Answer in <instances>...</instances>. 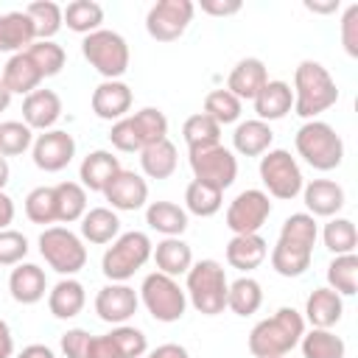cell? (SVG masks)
Segmentation results:
<instances>
[{
    "mask_svg": "<svg viewBox=\"0 0 358 358\" xmlns=\"http://www.w3.org/2000/svg\"><path fill=\"white\" fill-rule=\"evenodd\" d=\"M305 319L296 308H280L268 319H260L249 333V352L255 358H280L299 347Z\"/></svg>",
    "mask_w": 358,
    "mask_h": 358,
    "instance_id": "1",
    "label": "cell"
},
{
    "mask_svg": "<svg viewBox=\"0 0 358 358\" xmlns=\"http://www.w3.org/2000/svg\"><path fill=\"white\" fill-rule=\"evenodd\" d=\"M294 112L305 120H316V115L327 112L338 101V87L322 62L305 59L294 70Z\"/></svg>",
    "mask_w": 358,
    "mask_h": 358,
    "instance_id": "2",
    "label": "cell"
},
{
    "mask_svg": "<svg viewBox=\"0 0 358 358\" xmlns=\"http://www.w3.org/2000/svg\"><path fill=\"white\" fill-rule=\"evenodd\" d=\"M227 291H229V280H227V271L218 260L213 257H204V260H196L187 274H185V294H187V302L204 313V316H218L224 313L227 308Z\"/></svg>",
    "mask_w": 358,
    "mask_h": 358,
    "instance_id": "3",
    "label": "cell"
},
{
    "mask_svg": "<svg viewBox=\"0 0 358 358\" xmlns=\"http://www.w3.org/2000/svg\"><path fill=\"white\" fill-rule=\"evenodd\" d=\"M154 243L145 232L131 229V232H120L112 246L103 252L101 257V271L109 282H126L134 277V271H140L148 260H151Z\"/></svg>",
    "mask_w": 358,
    "mask_h": 358,
    "instance_id": "4",
    "label": "cell"
},
{
    "mask_svg": "<svg viewBox=\"0 0 358 358\" xmlns=\"http://www.w3.org/2000/svg\"><path fill=\"white\" fill-rule=\"evenodd\" d=\"M296 154L316 171H333L344 159V140L324 120H308L294 137Z\"/></svg>",
    "mask_w": 358,
    "mask_h": 358,
    "instance_id": "5",
    "label": "cell"
},
{
    "mask_svg": "<svg viewBox=\"0 0 358 358\" xmlns=\"http://www.w3.org/2000/svg\"><path fill=\"white\" fill-rule=\"evenodd\" d=\"M84 59L103 76V81H120V76L129 70V42L109 28H98L84 36L81 42Z\"/></svg>",
    "mask_w": 358,
    "mask_h": 358,
    "instance_id": "6",
    "label": "cell"
},
{
    "mask_svg": "<svg viewBox=\"0 0 358 358\" xmlns=\"http://www.w3.org/2000/svg\"><path fill=\"white\" fill-rule=\"evenodd\" d=\"M137 296H140V302L145 305V310H148L157 322H162V324L179 322V319L185 316V310H187V294H185V288H182L173 277H168V274H162V271L145 274V280H143Z\"/></svg>",
    "mask_w": 358,
    "mask_h": 358,
    "instance_id": "7",
    "label": "cell"
},
{
    "mask_svg": "<svg viewBox=\"0 0 358 358\" xmlns=\"http://www.w3.org/2000/svg\"><path fill=\"white\" fill-rule=\"evenodd\" d=\"M39 255L62 277H73L87 266V246L67 227H45L39 235Z\"/></svg>",
    "mask_w": 358,
    "mask_h": 358,
    "instance_id": "8",
    "label": "cell"
},
{
    "mask_svg": "<svg viewBox=\"0 0 358 358\" xmlns=\"http://www.w3.org/2000/svg\"><path fill=\"white\" fill-rule=\"evenodd\" d=\"M260 182L268 190V196L291 201L302 193L305 179H302V168L296 162V157H291V151L285 148H268L260 157Z\"/></svg>",
    "mask_w": 358,
    "mask_h": 358,
    "instance_id": "9",
    "label": "cell"
},
{
    "mask_svg": "<svg viewBox=\"0 0 358 358\" xmlns=\"http://www.w3.org/2000/svg\"><path fill=\"white\" fill-rule=\"evenodd\" d=\"M271 215V196L266 190H241L227 207V229L232 235H257Z\"/></svg>",
    "mask_w": 358,
    "mask_h": 358,
    "instance_id": "10",
    "label": "cell"
},
{
    "mask_svg": "<svg viewBox=\"0 0 358 358\" xmlns=\"http://www.w3.org/2000/svg\"><path fill=\"white\" fill-rule=\"evenodd\" d=\"M196 6L190 0H159L145 14V31L157 42H176L193 22Z\"/></svg>",
    "mask_w": 358,
    "mask_h": 358,
    "instance_id": "11",
    "label": "cell"
},
{
    "mask_svg": "<svg viewBox=\"0 0 358 358\" xmlns=\"http://www.w3.org/2000/svg\"><path fill=\"white\" fill-rule=\"evenodd\" d=\"M190 171H193V179L207 182L218 190H227L238 176V157L221 143L196 148L190 151Z\"/></svg>",
    "mask_w": 358,
    "mask_h": 358,
    "instance_id": "12",
    "label": "cell"
},
{
    "mask_svg": "<svg viewBox=\"0 0 358 358\" xmlns=\"http://www.w3.org/2000/svg\"><path fill=\"white\" fill-rule=\"evenodd\" d=\"M31 157H34V165L45 173H59L64 171L73 157H76V140L70 131L64 129H50V131H42L34 137V145H31Z\"/></svg>",
    "mask_w": 358,
    "mask_h": 358,
    "instance_id": "13",
    "label": "cell"
},
{
    "mask_svg": "<svg viewBox=\"0 0 358 358\" xmlns=\"http://www.w3.org/2000/svg\"><path fill=\"white\" fill-rule=\"evenodd\" d=\"M140 308V296L126 282H109L95 294V313L109 324H126Z\"/></svg>",
    "mask_w": 358,
    "mask_h": 358,
    "instance_id": "14",
    "label": "cell"
},
{
    "mask_svg": "<svg viewBox=\"0 0 358 358\" xmlns=\"http://www.w3.org/2000/svg\"><path fill=\"white\" fill-rule=\"evenodd\" d=\"M103 196H106V201L112 204V210L134 213V210L145 207V201H148V182H145L140 173L120 168V173L106 185Z\"/></svg>",
    "mask_w": 358,
    "mask_h": 358,
    "instance_id": "15",
    "label": "cell"
},
{
    "mask_svg": "<svg viewBox=\"0 0 358 358\" xmlns=\"http://www.w3.org/2000/svg\"><path fill=\"white\" fill-rule=\"evenodd\" d=\"M131 87L123 84V81H101L95 90H92V98H90V106L92 112L101 117V120H123L131 109Z\"/></svg>",
    "mask_w": 358,
    "mask_h": 358,
    "instance_id": "16",
    "label": "cell"
},
{
    "mask_svg": "<svg viewBox=\"0 0 358 358\" xmlns=\"http://www.w3.org/2000/svg\"><path fill=\"white\" fill-rule=\"evenodd\" d=\"M62 117V98L53 90H34L22 101V123L31 131H50Z\"/></svg>",
    "mask_w": 358,
    "mask_h": 358,
    "instance_id": "17",
    "label": "cell"
},
{
    "mask_svg": "<svg viewBox=\"0 0 358 358\" xmlns=\"http://www.w3.org/2000/svg\"><path fill=\"white\" fill-rule=\"evenodd\" d=\"M302 199L308 215L313 218H336L344 207V187L333 179H313L302 187Z\"/></svg>",
    "mask_w": 358,
    "mask_h": 358,
    "instance_id": "18",
    "label": "cell"
},
{
    "mask_svg": "<svg viewBox=\"0 0 358 358\" xmlns=\"http://www.w3.org/2000/svg\"><path fill=\"white\" fill-rule=\"evenodd\" d=\"M120 173V159L112 154V151H103V148H98V151H90L84 159H81V165H78V185L84 187V190H95V193H103L106 190V185L115 179Z\"/></svg>",
    "mask_w": 358,
    "mask_h": 358,
    "instance_id": "19",
    "label": "cell"
},
{
    "mask_svg": "<svg viewBox=\"0 0 358 358\" xmlns=\"http://www.w3.org/2000/svg\"><path fill=\"white\" fill-rule=\"evenodd\" d=\"M8 291L14 302L36 305L39 299H45V291H48L45 268H39L36 263H17L8 274Z\"/></svg>",
    "mask_w": 358,
    "mask_h": 358,
    "instance_id": "20",
    "label": "cell"
},
{
    "mask_svg": "<svg viewBox=\"0 0 358 358\" xmlns=\"http://www.w3.org/2000/svg\"><path fill=\"white\" fill-rule=\"evenodd\" d=\"M266 81H268L266 64L260 59H255V56H246L232 67V73L227 78V90L243 103V101H255V95L263 90Z\"/></svg>",
    "mask_w": 358,
    "mask_h": 358,
    "instance_id": "21",
    "label": "cell"
},
{
    "mask_svg": "<svg viewBox=\"0 0 358 358\" xmlns=\"http://www.w3.org/2000/svg\"><path fill=\"white\" fill-rule=\"evenodd\" d=\"M341 313H344V299H341L333 288L322 285V288H313V291H310V296H308V302H305V316H302V319H305L310 327L330 330L333 324H338Z\"/></svg>",
    "mask_w": 358,
    "mask_h": 358,
    "instance_id": "22",
    "label": "cell"
},
{
    "mask_svg": "<svg viewBox=\"0 0 358 358\" xmlns=\"http://www.w3.org/2000/svg\"><path fill=\"white\" fill-rule=\"evenodd\" d=\"M255 112H257V120L263 123H271V120H280L285 117L291 109H294V92H291V84L285 81H266L263 90L255 95Z\"/></svg>",
    "mask_w": 358,
    "mask_h": 358,
    "instance_id": "23",
    "label": "cell"
},
{
    "mask_svg": "<svg viewBox=\"0 0 358 358\" xmlns=\"http://www.w3.org/2000/svg\"><path fill=\"white\" fill-rule=\"evenodd\" d=\"M36 42L34 22L25 11H8L0 14V53H22L28 45Z\"/></svg>",
    "mask_w": 358,
    "mask_h": 358,
    "instance_id": "24",
    "label": "cell"
},
{
    "mask_svg": "<svg viewBox=\"0 0 358 358\" xmlns=\"http://www.w3.org/2000/svg\"><path fill=\"white\" fill-rule=\"evenodd\" d=\"M84 305H87V291L73 277H62L48 291V310L56 319H73V316H78L84 310Z\"/></svg>",
    "mask_w": 358,
    "mask_h": 358,
    "instance_id": "25",
    "label": "cell"
},
{
    "mask_svg": "<svg viewBox=\"0 0 358 358\" xmlns=\"http://www.w3.org/2000/svg\"><path fill=\"white\" fill-rule=\"evenodd\" d=\"M3 84L8 87L11 95H31L34 90H39V84L45 81L42 73L36 70V64L31 62V56L22 50V53H14L6 67H3Z\"/></svg>",
    "mask_w": 358,
    "mask_h": 358,
    "instance_id": "26",
    "label": "cell"
},
{
    "mask_svg": "<svg viewBox=\"0 0 358 358\" xmlns=\"http://www.w3.org/2000/svg\"><path fill=\"white\" fill-rule=\"evenodd\" d=\"M151 257L157 263V271H162V274H168L173 280L187 274V268L193 266V249L182 238H162L154 246Z\"/></svg>",
    "mask_w": 358,
    "mask_h": 358,
    "instance_id": "27",
    "label": "cell"
},
{
    "mask_svg": "<svg viewBox=\"0 0 358 358\" xmlns=\"http://www.w3.org/2000/svg\"><path fill=\"white\" fill-rule=\"evenodd\" d=\"M271 140H274V131L268 123L263 120H241L235 126V134H232V148L241 154V157H263L268 148H271Z\"/></svg>",
    "mask_w": 358,
    "mask_h": 358,
    "instance_id": "28",
    "label": "cell"
},
{
    "mask_svg": "<svg viewBox=\"0 0 358 358\" xmlns=\"http://www.w3.org/2000/svg\"><path fill=\"white\" fill-rule=\"evenodd\" d=\"M268 255V243L257 235H232L227 243V263L238 271H252L257 268Z\"/></svg>",
    "mask_w": 358,
    "mask_h": 358,
    "instance_id": "29",
    "label": "cell"
},
{
    "mask_svg": "<svg viewBox=\"0 0 358 358\" xmlns=\"http://www.w3.org/2000/svg\"><path fill=\"white\" fill-rule=\"evenodd\" d=\"M145 224L165 238H182L187 229V210L176 201H151L145 207Z\"/></svg>",
    "mask_w": 358,
    "mask_h": 358,
    "instance_id": "30",
    "label": "cell"
},
{
    "mask_svg": "<svg viewBox=\"0 0 358 358\" xmlns=\"http://www.w3.org/2000/svg\"><path fill=\"white\" fill-rule=\"evenodd\" d=\"M120 235V218L112 207H92L81 218V238L90 243H112Z\"/></svg>",
    "mask_w": 358,
    "mask_h": 358,
    "instance_id": "31",
    "label": "cell"
},
{
    "mask_svg": "<svg viewBox=\"0 0 358 358\" xmlns=\"http://www.w3.org/2000/svg\"><path fill=\"white\" fill-rule=\"evenodd\" d=\"M176 162H179L176 145L168 137L154 143V145H145L140 151V168H143V173L148 179H168V176H173Z\"/></svg>",
    "mask_w": 358,
    "mask_h": 358,
    "instance_id": "32",
    "label": "cell"
},
{
    "mask_svg": "<svg viewBox=\"0 0 358 358\" xmlns=\"http://www.w3.org/2000/svg\"><path fill=\"white\" fill-rule=\"evenodd\" d=\"M310 257H313V249H305V246L277 238V243L271 249V268L280 277H302L310 268Z\"/></svg>",
    "mask_w": 358,
    "mask_h": 358,
    "instance_id": "33",
    "label": "cell"
},
{
    "mask_svg": "<svg viewBox=\"0 0 358 358\" xmlns=\"http://www.w3.org/2000/svg\"><path fill=\"white\" fill-rule=\"evenodd\" d=\"M129 123L134 129V137L140 143V151L145 145H154V143H159V140L168 137V117L157 106H143L140 112L129 115Z\"/></svg>",
    "mask_w": 358,
    "mask_h": 358,
    "instance_id": "34",
    "label": "cell"
},
{
    "mask_svg": "<svg viewBox=\"0 0 358 358\" xmlns=\"http://www.w3.org/2000/svg\"><path fill=\"white\" fill-rule=\"evenodd\" d=\"M260 305H263V288L255 277H238L235 282H229L227 308L235 316H252L260 310Z\"/></svg>",
    "mask_w": 358,
    "mask_h": 358,
    "instance_id": "35",
    "label": "cell"
},
{
    "mask_svg": "<svg viewBox=\"0 0 358 358\" xmlns=\"http://www.w3.org/2000/svg\"><path fill=\"white\" fill-rule=\"evenodd\" d=\"M299 350L305 358H344L347 352V344L341 336H336L333 330H319V327H310L302 333L299 338Z\"/></svg>",
    "mask_w": 358,
    "mask_h": 358,
    "instance_id": "36",
    "label": "cell"
},
{
    "mask_svg": "<svg viewBox=\"0 0 358 358\" xmlns=\"http://www.w3.org/2000/svg\"><path fill=\"white\" fill-rule=\"evenodd\" d=\"M62 20H64V25H67L70 31L87 36V34H92V31L101 28V22H103V8H101L95 0H73V3H67V6L62 8Z\"/></svg>",
    "mask_w": 358,
    "mask_h": 358,
    "instance_id": "37",
    "label": "cell"
},
{
    "mask_svg": "<svg viewBox=\"0 0 358 358\" xmlns=\"http://www.w3.org/2000/svg\"><path fill=\"white\" fill-rule=\"evenodd\" d=\"M224 204V190L207 185V182H199L193 179L187 187H185V210L199 215V218H210L221 210Z\"/></svg>",
    "mask_w": 358,
    "mask_h": 358,
    "instance_id": "38",
    "label": "cell"
},
{
    "mask_svg": "<svg viewBox=\"0 0 358 358\" xmlns=\"http://www.w3.org/2000/svg\"><path fill=\"white\" fill-rule=\"evenodd\" d=\"M56 221L73 224L87 213V190L78 182H59L56 187Z\"/></svg>",
    "mask_w": 358,
    "mask_h": 358,
    "instance_id": "39",
    "label": "cell"
},
{
    "mask_svg": "<svg viewBox=\"0 0 358 358\" xmlns=\"http://www.w3.org/2000/svg\"><path fill=\"white\" fill-rule=\"evenodd\" d=\"M327 288L338 296H352L358 291V255H336L327 266Z\"/></svg>",
    "mask_w": 358,
    "mask_h": 358,
    "instance_id": "40",
    "label": "cell"
},
{
    "mask_svg": "<svg viewBox=\"0 0 358 358\" xmlns=\"http://www.w3.org/2000/svg\"><path fill=\"white\" fill-rule=\"evenodd\" d=\"M182 137L187 143V151H196V148H207V145H218L221 143V126L204 115V112H196L185 120L182 126Z\"/></svg>",
    "mask_w": 358,
    "mask_h": 358,
    "instance_id": "41",
    "label": "cell"
},
{
    "mask_svg": "<svg viewBox=\"0 0 358 358\" xmlns=\"http://www.w3.org/2000/svg\"><path fill=\"white\" fill-rule=\"evenodd\" d=\"M25 14H28L31 22H34L36 39H53V36L62 31V25H64V20H62V6H56V3H50V0L28 3V6H25Z\"/></svg>",
    "mask_w": 358,
    "mask_h": 358,
    "instance_id": "42",
    "label": "cell"
},
{
    "mask_svg": "<svg viewBox=\"0 0 358 358\" xmlns=\"http://www.w3.org/2000/svg\"><path fill=\"white\" fill-rule=\"evenodd\" d=\"M322 241H324V246H327L333 255H352L355 246H358V229H355V224H352L350 218L336 215V218H330V221L324 224Z\"/></svg>",
    "mask_w": 358,
    "mask_h": 358,
    "instance_id": "43",
    "label": "cell"
},
{
    "mask_svg": "<svg viewBox=\"0 0 358 358\" xmlns=\"http://www.w3.org/2000/svg\"><path fill=\"white\" fill-rule=\"evenodd\" d=\"M31 56V62L36 64V70L42 73V78H50V76H59L64 62H67V53L62 45H56L53 39H36L34 45H28L25 50Z\"/></svg>",
    "mask_w": 358,
    "mask_h": 358,
    "instance_id": "44",
    "label": "cell"
},
{
    "mask_svg": "<svg viewBox=\"0 0 358 358\" xmlns=\"http://www.w3.org/2000/svg\"><path fill=\"white\" fill-rule=\"evenodd\" d=\"M316 238H319V227H316V218L308 213H291L280 227V241H288L305 249H313Z\"/></svg>",
    "mask_w": 358,
    "mask_h": 358,
    "instance_id": "45",
    "label": "cell"
},
{
    "mask_svg": "<svg viewBox=\"0 0 358 358\" xmlns=\"http://www.w3.org/2000/svg\"><path fill=\"white\" fill-rule=\"evenodd\" d=\"M204 115H210L218 126H229L241 120V101L229 90H213L204 98Z\"/></svg>",
    "mask_w": 358,
    "mask_h": 358,
    "instance_id": "46",
    "label": "cell"
},
{
    "mask_svg": "<svg viewBox=\"0 0 358 358\" xmlns=\"http://www.w3.org/2000/svg\"><path fill=\"white\" fill-rule=\"evenodd\" d=\"M25 215L31 224H53L56 221V190L48 185L34 187L25 196Z\"/></svg>",
    "mask_w": 358,
    "mask_h": 358,
    "instance_id": "47",
    "label": "cell"
},
{
    "mask_svg": "<svg viewBox=\"0 0 358 358\" xmlns=\"http://www.w3.org/2000/svg\"><path fill=\"white\" fill-rule=\"evenodd\" d=\"M34 145V131L22 120L0 123V157H17Z\"/></svg>",
    "mask_w": 358,
    "mask_h": 358,
    "instance_id": "48",
    "label": "cell"
},
{
    "mask_svg": "<svg viewBox=\"0 0 358 358\" xmlns=\"http://www.w3.org/2000/svg\"><path fill=\"white\" fill-rule=\"evenodd\" d=\"M112 336H115V341H117V347H120V352H123L126 358H143L145 350H148V338H145V333H143L140 327L115 324Z\"/></svg>",
    "mask_w": 358,
    "mask_h": 358,
    "instance_id": "49",
    "label": "cell"
},
{
    "mask_svg": "<svg viewBox=\"0 0 358 358\" xmlns=\"http://www.w3.org/2000/svg\"><path fill=\"white\" fill-rule=\"evenodd\" d=\"M28 255V238L17 229H0V266H17Z\"/></svg>",
    "mask_w": 358,
    "mask_h": 358,
    "instance_id": "50",
    "label": "cell"
},
{
    "mask_svg": "<svg viewBox=\"0 0 358 358\" xmlns=\"http://www.w3.org/2000/svg\"><path fill=\"white\" fill-rule=\"evenodd\" d=\"M109 143L117 148V151H123V154H140V143H137V137H134V129H131V123H129V115L123 117V120H115L112 123V129H109Z\"/></svg>",
    "mask_w": 358,
    "mask_h": 358,
    "instance_id": "51",
    "label": "cell"
},
{
    "mask_svg": "<svg viewBox=\"0 0 358 358\" xmlns=\"http://www.w3.org/2000/svg\"><path fill=\"white\" fill-rule=\"evenodd\" d=\"M341 45L347 50V56H358V3L347 6L344 17H341Z\"/></svg>",
    "mask_w": 358,
    "mask_h": 358,
    "instance_id": "52",
    "label": "cell"
},
{
    "mask_svg": "<svg viewBox=\"0 0 358 358\" xmlns=\"http://www.w3.org/2000/svg\"><path fill=\"white\" fill-rule=\"evenodd\" d=\"M90 338H92V336H90L84 327H73V330L62 333L59 347H62L64 358H84V355H87V347H90Z\"/></svg>",
    "mask_w": 358,
    "mask_h": 358,
    "instance_id": "53",
    "label": "cell"
},
{
    "mask_svg": "<svg viewBox=\"0 0 358 358\" xmlns=\"http://www.w3.org/2000/svg\"><path fill=\"white\" fill-rule=\"evenodd\" d=\"M84 358H126L115 341L112 333H103V336H92L90 338V347H87V355Z\"/></svg>",
    "mask_w": 358,
    "mask_h": 358,
    "instance_id": "54",
    "label": "cell"
},
{
    "mask_svg": "<svg viewBox=\"0 0 358 358\" xmlns=\"http://www.w3.org/2000/svg\"><path fill=\"white\" fill-rule=\"evenodd\" d=\"M201 11L210 17H232L241 11V0H201Z\"/></svg>",
    "mask_w": 358,
    "mask_h": 358,
    "instance_id": "55",
    "label": "cell"
},
{
    "mask_svg": "<svg viewBox=\"0 0 358 358\" xmlns=\"http://www.w3.org/2000/svg\"><path fill=\"white\" fill-rule=\"evenodd\" d=\"M0 358H14V336L6 319H0Z\"/></svg>",
    "mask_w": 358,
    "mask_h": 358,
    "instance_id": "56",
    "label": "cell"
},
{
    "mask_svg": "<svg viewBox=\"0 0 358 358\" xmlns=\"http://www.w3.org/2000/svg\"><path fill=\"white\" fill-rule=\"evenodd\" d=\"M151 355L154 358H190L182 344H159L157 350H151Z\"/></svg>",
    "mask_w": 358,
    "mask_h": 358,
    "instance_id": "57",
    "label": "cell"
},
{
    "mask_svg": "<svg viewBox=\"0 0 358 358\" xmlns=\"http://www.w3.org/2000/svg\"><path fill=\"white\" fill-rule=\"evenodd\" d=\"M11 221H14V201L8 193L0 190V229H8Z\"/></svg>",
    "mask_w": 358,
    "mask_h": 358,
    "instance_id": "58",
    "label": "cell"
},
{
    "mask_svg": "<svg viewBox=\"0 0 358 358\" xmlns=\"http://www.w3.org/2000/svg\"><path fill=\"white\" fill-rule=\"evenodd\" d=\"M14 358H56V352L50 350V347H45V344H28L20 355H14Z\"/></svg>",
    "mask_w": 358,
    "mask_h": 358,
    "instance_id": "59",
    "label": "cell"
},
{
    "mask_svg": "<svg viewBox=\"0 0 358 358\" xmlns=\"http://www.w3.org/2000/svg\"><path fill=\"white\" fill-rule=\"evenodd\" d=\"M338 0H327V3H316V0H305V8L308 11H313V14H333V11H338Z\"/></svg>",
    "mask_w": 358,
    "mask_h": 358,
    "instance_id": "60",
    "label": "cell"
},
{
    "mask_svg": "<svg viewBox=\"0 0 358 358\" xmlns=\"http://www.w3.org/2000/svg\"><path fill=\"white\" fill-rule=\"evenodd\" d=\"M8 103H11V92H8V87L3 84V78H0V112H6Z\"/></svg>",
    "mask_w": 358,
    "mask_h": 358,
    "instance_id": "61",
    "label": "cell"
},
{
    "mask_svg": "<svg viewBox=\"0 0 358 358\" xmlns=\"http://www.w3.org/2000/svg\"><path fill=\"white\" fill-rule=\"evenodd\" d=\"M8 176H11V168H8V159H6V157H0V190L6 187V182H8Z\"/></svg>",
    "mask_w": 358,
    "mask_h": 358,
    "instance_id": "62",
    "label": "cell"
},
{
    "mask_svg": "<svg viewBox=\"0 0 358 358\" xmlns=\"http://www.w3.org/2000/svg\"><path fill=\"white\" fill-rule=\"evenodd\" d=\"M145 358H154V355H151V352H148V355H145Z\"/></svg>",
    "mask_w": 358,
    "mask_h": 358,
    "instance_id": "63",
    "label": "cell"
},
{
    "mask_svg": "<svg viewBox=\"0 0 358 358\" xmlns=\"http://www.w3.org/2000/svg\"><path fill=\"white\" fill-rule=\"evenodd\" d=\"M280 358H285V355H280Z\"/></svg>",
    "mask_w": 358,
    "mask_h": 358,
    "instance_id": "64",
    "label": "cell"
}]
</instances>
